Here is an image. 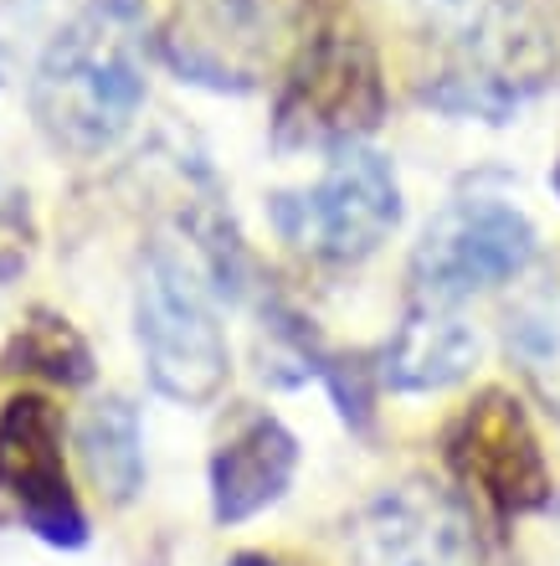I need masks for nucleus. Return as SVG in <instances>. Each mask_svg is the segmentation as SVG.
Returning a JSON list of instances; mask_svg holds the SVG:
<instances>
[{"label":"nucleus","mask_w":560,"mask_h":566,"mask_svg":"<svg viewBox=\"0 0 560 566\" xmlns=\"http://www.w3.org/2000/svg\"><path fill=\"white\" fill-rule=\"evenodd\" d=\"M155 21L145 0H88L57 27L31 67V119L52 149L104 155L149 98Z\"/></svg>","instance_id":"obj_1"},{"label":"nucleus","mask_w":560,"mask_h":566,"mask_svg":"<svg viewBox=\"0 0 560 566\" xmlns=\"http://www.w3.org/2000/svg\"><path fill=\"white\" fill-rule=\"evenodd\" d=\"M134 340L149 387L180 407H207L226 391L232 345L216 314V283L196 248L155 238L134 269Z\"/></svg>","instance_id":"obj_2"},{"label":"nucleus","mask_w":560,"mask_h":566,"mask_svg":"<svg viewBox=\"0 0 560 566\" xmlns=\"http://www.w3.org/2000/svg\"><path fill=\"white\" fill-rule=\"evenodd\" d=\"M391 114L381 46L350 15H314L298 52L273 93V145L278 149H345L366 145Z\"/></svg>","instance_id":"obj_3"},{"label":"nucleus","mask_w":560,"mask_h":566,"mask_svg":"<svg viewBox=\"0 0 560 566\" xmlns=\"http://www.w3.org/2000/svg\"><path fill=\"white\" fill-rule=\"evenodd\" d=\"M309 27L314 0H176L155 27V57L191 88L242 98L283 77Z\"/></svg>","instance_id":"obj_4"},{"label":"nucleus","mask_w":560,"mask_h":566,"mask_svg":"<svg viewBox=\"0 0 560 566\" xmlns=\"http://www.w3.org/2000/svg\"><path fill=\"white\" fill-rule=\"evenodd\" d=\"M267 222L294 253L314 263H366L401 227L397 165L376 145H345L325 155V170L309 186L267 196Z\"/></svg>","instance_id":"obj_5"},{"label":"nucleus","mask_w":560,"mask_h":566,"mask_svg":"<svg viewBox=\"0 0 560 566\" xmlns=\"http://www.w3.org/2000/svg\"><path fill=\"white\" fill-rule=\"evenodd\" d=\"M556 77V36L525 6H488L457 31L437 73L422 77V104L447 119L509 124Z\"/></svg>","instance_id":"obj_6"},{"label":"nucleus","mask_w":560,"mask_h":566,"mask_svg":"<svg viewBox=\"0 0 560 566\" xmlns=\"http://www.w3.org/2000/svg\"><path fill=\"white\" fill-rule=\"evenodd\" d=\"M540 258V232L530 211L509 191H494L473 180L468 191L443 201V211L422 227L412 248V294L437 298V304H463V298L515 283L535 269Z\"/></svg>","instance_id":"obj_7"},{"label":"nucleus","mask_w":560,"mask_h":566,"mask_svg":"<svg viewBox=\"0 0 560 566\" xmlns=\"http://www.w3.org/2000/svg\"><path fill=\"white\" fill-rule=\"evenodd\" d=\"M443 459L457 490L488 505L499 521L535 515L556 494L546 443H540L525 402L504 387H484L473 402L457 407V418L443 432Z\"/></svg>","instance_id":"obj_8"},{"label":"nucleus","mask_w":560,"mask_h":566,"mask_svg":"<svg viewBox=\"0 0 560 566\" xmlns=\"http://www.w3.org/2000/svg\"><path fill=\"white\" fill-rule=\"evenodd\" d=\"M0 500L36 541L77 552L88 515L67 474V422L42 391H11L0 402Z\"/></svg>","instance_id":"obj_9"},{"label":"nucleus","mask_w":560,"mask_h":566,"mask_svg":"<svg viewBox=\"0 0 560 566\" xmlns=\"http://www.w3.org/2000/svg\"><path fill=\"white\" fill-rule=\"evenodd\" d=\"M350 566H484V552L463 500L427 479H406L355 515Z\"/></svg>","instance_id":"obj_10"},{"label":"nucleus","mask_w":560,"mask_h":566,"mask_svg":"<svg viewBox=\"0 0 560 566\" xmlns=\"http://www.w3.org/2000/svg\"><path fill=\"white\" fill-rule=\"evenodd\" d=\"M298 474V438L273 412H242L211 453V515L216 525H242L278 505Z\"/></svg>","instance_id":"obj_11"},{"label":"nucleus","mask_w":560,"mask_h":566,"mask_svg":"<svg viewBox=\"0 0 560 566\" xmlns=\"http://www.w3.org/2000/svg\"><path fill=\"white\" fill-rule=\"evenodd\" d=\"M478 366V335L457 314V304H437V298H416L406 304L401 325L391 329V340L376 350V371L381 387L422 397V391H447Z\"/></svg>","instance_id":"obj_12"},{"label":"nucleus","mask_w":560,"mask_h":566,"mask_svg":"<svg viewBox=\"0 0 560 566\" xmlns=\"http://www.w3.org/2000/svg\"><path fill=\"white\" fill-rule=\"evenodd\" d=\"M77 459L104 505H129L145 490V428L129 397H98L77 418Z\"/></svg>","instance_id":"obj_13"},{"label":"nucleus","mask_w":560,"mask_h":566,"mask_svg":"<svg viewBox=\"0 0 560 566\" xmlns=\"http://www.w3.org/2000/svg\"><path fill=\"white\" fill-rule=\"evenodd\" d=\"M0 376H31V381H46V387H88L93 345L83 340V329L67 314L36 304L0 350Z\"/></svg>","instance_id":"obj_14"},{"label":"nucleus","mask_w":560,"mask_h":566,"mask_svg":"<svg viewBox=\"0 0 560 566\" xmlns=\"http://www.w3.org/2000/svg\"><path fill=\"white\" fill-rule=\"evenodd\" d=\"M509 350L535 376L560 371V279L530 289L519 310H509Z\"/></svg>","instance_id":"obj_15"},{"label":"nucleus","mask_w":560,"mask_h":566,"mask_svg":"<svg viewBox=\"0 0 560 566\" xmlns=\"http://www.w3.org/2000/svg\"><path fill=\"white\" fill-rule=\"evenodd\" d=\"M226 566H288L283 556H267V552H236Z\"/></svg>","instance_id":"obj_16"},{"label":"nucleus","mask_w":560,"mask_h":566,"mask_svg":"<svg viewBox=\"0 0 560 566\" xmlns=\"http://www.w3.org/2000/svg\"><path fill=\"white\" fill-rule=\"evenodd\" d=\"M416 6H427V11H463L468 0H416Z\"/></svg>","instance_id":"obj_17"}]
</instances>
